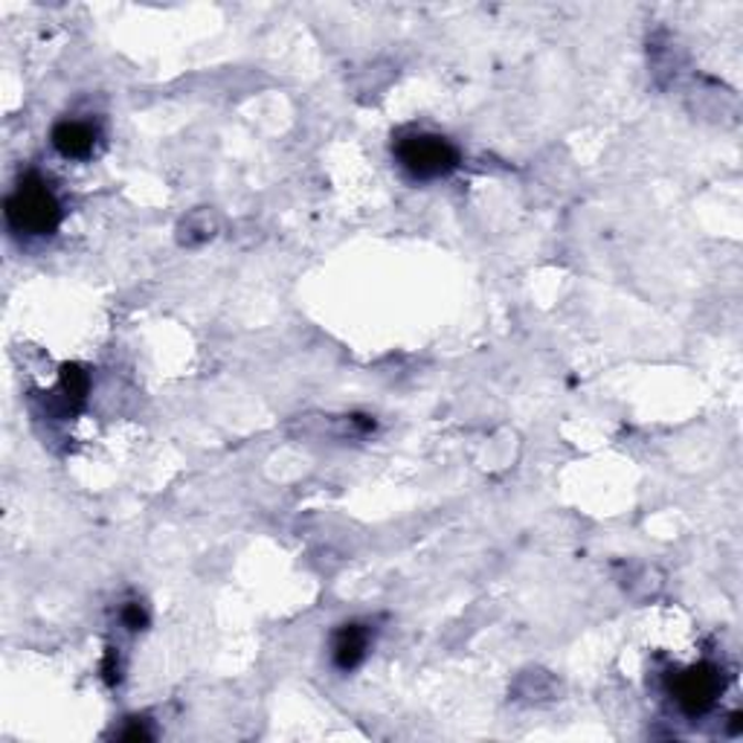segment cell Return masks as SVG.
<instances>
[{"label":"cell","instance_id":"6da1fadb","mask_svg":"<svg viewBox=\"0 0 743 743\" xmlns=\"http://www.w3.org/2000/svg\"><path fill=\"white\" fill-rule=\"evenodd\" d=\"M3 212H7L9 230L30 239L53 236L62 225V204L47 181L39 175H24L18 181L3 204Z\"/></svg>","mask_w":743,"mask_h":743},{"label":"cell","instance_id":"7a4b0ae2","mask_svg":"<svg viewBox=\"0 0 743 743\" xmlns=\"http://www.w3.org/2000/svg\"><path fill=\"white\" fill-rule=\"evenodd\" d=\"M392 152L398 157L401 168L416 181H439L459 166V149L448 136L430 134V131L401 134L392 145Z\"/></svg>","mask_w":743,"mask_h":743},{"label":"cell","instance_id":"3957f363","mask_svg":"<svg viewBox=\"0 0 743 743\" xmlns=\"http://www.w3.org/2000/svg\"><path fill=\"white\" fill-rule=\"evenodd\" d=\"M726 677L714 663H697L688 665L682 671L671 674L668 679V691H671L674 703L679 711H686L688 718H700L711 706L718 703V697L723 695Z\"/></svg>","mask_w":743,"mask_h":743},{"label":"cell","instance_id":"277c9868","mask_svg":"<svg viewBox=\"0 0 743 743\" xmlns=\"http://www.w3.org/2000/svg\"><path fill=\"white\" fill-rule=\"evenodd\" d=\"M97 129L81 120H62L50 134V143L67 161H88L97 149Z\"/></svg>","mask_w":743,"mask_h":743},{"label":"cell","instance_id":"5b68a950","mask_svg":"<svg viewBox=\"0 0 743 743\" xmlns=\"http://www.w3.org/2000/svg\"><path fill=\"white\" fill-rule=\"evenodd\" d=\"M369 642H372V633H369L367 624L352 622L343 624L340 631L335 633V642H331V659L340 671H354L369 654Z\"/></svg>","mask_w":743,"mask_h":743},{"label":"cell","instance_id":"8992f818","mask_svg":"<svg viewBox=\"0 0 743 743\" xmlns=\"http://www.w3.org/2000/svg\"><path fill=\"white\" fill-rule=\"evenodd\" d=\"M62 390H65V398L70 407H81L85 404V398H88V390H90V378L88 372L81 367H76V363H67V367H62Z\"/></svg>","mask_w":743,"mask_h":743},{"label":"cell","instance_id":"52a82bcc","mask_svg":"<svg viewBox=\"0 0 743 743\" xmlns=\"http://www.w3.org/2000/svg\"><path fill=\"white\" fill-rule=\"evenodd\" d=\"M122 624L129 627V631H143L145 624H149V613L140 601H131L122 608Z\"/></svg>","mask_w":743,"mask_h":743},{"label":"cell","instance_id":"ba28073f","mask_svg":"<svg viewBox=\"0 0 743 743\" xmlns=\"http://www.w3.org/2000/svg\"><path fill=\"white\" fill-rule=\"evenodd\" d=\"M122 741H149L152 737V732L143 726V723H134L131 729H125V732H120Z\"/></svg>","mask_w":743,"mask_h":743}]
</instances>
